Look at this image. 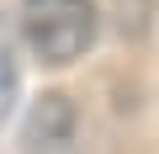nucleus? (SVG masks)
I'll list each match as a JSON object with an SVG mask.
<instances>
[{
    "label": "nucleus",
    "mask_w": 159,
    "mask_h": 154,
    "mask_svg": "<svg viewBox=\"0 0 159 154\" xmlns=\"http://www.w3.org/2000/svg\"><path fill=\"white\" fill-rule=\"evenodd\" d=\"M21 143H27V154H69V149H74V106H69V96L48 91V96L32 106Z\"/></svg>",
    "instance_id": "nucleus-2"
},
{
    "label": "nucleus",
    "mask_w": 159,
    "mask_h": 154,
    "mask_svg": "<svg viewBox=\"0 0 159 154\" xmlns=\"http://www.w3.org/2000/svg\"><path fill=\"white\" fill-rule=\"evenodd\" d=\"M21 32L43 64H74L96 43L90 0H21Z\"/></svg>",
    "instance_id": "nucleus-1"
},
{
    "label": "nucleus",
    "mask_w": 159,
    "mask_h": 154,
    "mask_svg": "<svg viewBox=\"0 0 159 154\" xmlns=\"http://www.w3.org/2000/svg\"><path fill=\"white\" fill-rule=\"evenodd\" d=\"M11 101H16V58H11V37H6V27H0V117L11 112Z\"/></svg>",
    "instance_id": "nucleus-3"
}]
</instances>
